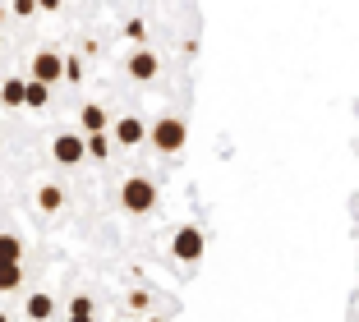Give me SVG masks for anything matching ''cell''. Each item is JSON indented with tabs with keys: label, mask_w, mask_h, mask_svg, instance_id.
I'll list each match as a JSON object with an SVG mask.
<instances>
[{
	"label": "cell",
	"mask_w": 359,
	"mask_h": 322,
	"mask_svg": "<svg viewBox=\"0 0 359 322\" xmlns=\"http://www.w3.org/2000/svg\"><path fill=\"white\" fill-rule=\"evenodd\" d=\"M125 37H129V42H148V23H143V19H129L125 23Z\"/></svg>",
	"instance_id": "obj_16"
},
{
	"label": "cell",
	"mask_w": 359,
	"mask_h": 322,
	"mask_svg": "<svg viewBox=\"0 0 359 322\" xmlns=\"http://www.w3.org/2000/svg\"><path fill=\"white\" fill-rule=\"evenodd\" d=\"M65 79H69V83L83 79V60H79V55H65Z\"/></svg>",
	"instance_id": "obj_17"
},
{
	"label": "cell",
	"mask_w": 359,
	"mask_h": 322,
	"mask_svg": "<svg viewBox=\"0 0 359 322\" xmlns=\"http://www.w3.org/2000/svg\"><path fill=\"white\" fill-rule=\"evenodd\" d=\"M10 10L19 14V19H32V14H37V0H10Z\"/></svg>",
	"instance_id": "obj_18"
},
{
	"label": "cell",
	"mask_w": 359,
	"mask_h": 322,
	"mask_svg": "<svg viewBox=\"0 0 359 322\" xmlns=\"http://www.w3.org/2000/svg\"><path fill=\"white\" fill-rule=\"evenodd\" d=\"M37 10H46V14H51V10H60V0H37Z\"/></svg>",
	"instance_id": "obj_21"
},
{
	"label": "cell",
	"mask_w": 359,
	"mask_h": 322,
	"mask_svg": "<svg viewBox=\"0 0 359 322\" xmlns=\"http://www.w3.org/2000/svg\"><path fill=\"white\" fill-rule=\"evenodd\" d=\"M79 125H83V134H106V129H111V115H106V106L88 102L83 111H79Z\"/></svg>",
	"instance_id": "obj_8"
},
{
	"label": "cell",
	"mask_w": 359,
	"mask_h": 322,
	"mask_svg": "<svg viewBox=\"0 0 359 322\" xmlns=\"http://www.w3.org/2000/svg\"><path fill=\"white\" fill-rule=\"evenodd\" d=\"M148 304H152L148 290H134V295H129V309H134V313H148Z\"/></svg>",
	"instance_id": "obj_19"
},
{
	"label": "cell",
	"mask_w": 359,
	"mask_h": 322,
	"mask_svg": "<svg viewBox=\"0 0 359 322\" xmlns=\"http://www.w3.org/2000/svg\"><path fill=\"white\" fill-rule=\"evenodd\" d=\"M143 322H161V318H143Z\"/></svg>",
	"instance_id": "obj_24"
},
{
	"label": "cell",
	"mask_w": 359,
	"mask_h": 322,
	"mask_svg": "<svg viewBox=\"0 0 359 322\" xmlns=\"http://www.w3.org/2000/svg\"><path fill=\"white\" fill-rule=\"evenodd\" d=\"M148 143L157 147V152H180V147L189 143V129H184V120H180V115H161L157 125L148 129Z\"/></svg>",
	"instance_id": "obj_2"
},
{
	"label": "cell",
	"mask_w": 359,
	"mask_h": 322,
	"mask_svg": "<svg viewBox=\"0 0 359 322\" xmlns=\"http://www.w3.org/2000/svg\"><path fill=\"white\" fill-rule=\"evenodd\" d=\"M170 253H175L180 262H198L203 258V230L198 226H180L175 239H170Z\"/></svg>",
	"instance_id": "obj_3"
},
{
	"label": "cell",
	"mask_w": 359,
	"mask_h": 322,
	"mask_svg": "<svg viewBox=\"0 0 359 322\" xmlns=\"http://www.w3.org/2000/svg\"><path fill=\"white\" fill-rule=\"evenodd\" d=\"M23 286V262H0V295H10Z\"/></svg>",
	"instance_id": "obj_12"
},
{
	"label": "cell",
	"mask_w": 359,
	"mask_h": 322,
	"mask_svg": "<svg viewBox=\"0 0 359 322\" xmlns=\"http://www.w3.org/2000/svg\"><path fill=\"white\" fill-rule=\"evenodd\" d=\"M0 102L10 106V111H23V79H5L0 83Z\"/></svg>",
	"instance_id": "obj_15"
},
{
	"label": "cell",
	"mask_w": 359,
	"mask_h": 322,
	"mask_svg": "<svg viewBox=\"0 0 359 322\" xmlns=\"http://www.w3.org/2000/svg\"><path fill=\"white\" fill-rule=\"evenodd\" d=\"M143 138H148V125H143L138 115H120L116 125H111V143L116 147H138Z\"/></svg>",
	"instance_id": "obj_5"
},
{
	"label": "cell",
	"mask_w": 359,
	"mask_h": 322,
	"mask_svg": "<svg viewBox=\"0 0 359 322\" xmlns=\"http://www.w3.org/2000/svg\"><path fill=\"white\" fill-rule=\"evenodd\" d=\"M0 262H23V239L0 230Z\"/></svg>",
	"instance_id": "obj_13"
},
{
	"label": "cell",
	"mask_w": 359,
	"mask_h": 322,
	"mask_svg": "<svg viewBox=\"0 0 359 322\" xmlns=\"http://www.w3.org/2000/svg\"><path fill=\"white\" fill-rule=\"evenodd\" d=\"M111 134H83V152L88 156H97V161H106V156H111Z\"/></svg>",
	"instance_id": "obj_14"
},
{
	"label": "cell",
	"mask_w": 359,
	"mask_h": 322,
	"mask_svg": "<svg viewBox=\"0 0 359 322\" xmlns=\"http://www.w3.org/2000/svg\"><path fill=\"white\" fill-rule=\"evenodd\" d=\"M125 69H129V79H138V83H148V79H157L161 60H157L152 51H134V55H129V65H125Z\"/></svg>",
	"instance_id": "obj_7"
},
{
	"label": "cell",
	"mask_w": 359,
	"mask_h": 322,
	"mask_svg": "<svg viewBox=\"0 0 359 322\" xmlns=\"http://www.w3.org/2000/svg\"><path fill=\"white\" fill-rule=\"evenodd\" d=\"M69 313H93V300H88V295H74V300H69Z\"/></svg>",
	"instance_id": "obj_20"
},
{
	"label": "cell",
	"mask_w": 359,
	"mask_h": 322,
	"mask_svg": "<svg viewBox=\"0 0 359 322\" xmlns=\"http://www.w3.org/2000/svg\"><path fill=\"white\" fill-rule=\"evenodd\" d=\"M32 79H37V83H60L65 79V55L60 51H37L32 55Z\"/></svg>",
	"instance_id": "obj_4"
},
{
	"label": "cell",
	"mask_w": 359,
	"mask_h": 322,
	"mask_svg": "<svg viewBox=\"0 0 359 322\" xmlns=\"http://www.w3.org/2000/svg\"><path fill=\"white\" fill-rule=\"evenodd\" d=\"M37 208H42V212H60L65 208V189L60 185H42V189H37Z\"/></svg>",
	"instance_id": "obj_11"
},
{
	"label": "cell",
	"mask_w": 359,
	"mask_h": 322,
	"mask_svg": "<svg viewBox=\"0 0 359 322\" xmlns=\"http://www.w3.org/2000/svg\"><path fill=\"white\" fill-rule=\"evenodd\" d=\"M51 156L60 161V166H79L83 161V134H55V143H51Z\"/></svg>",
	"instance_id": "obj_6"
},
{
	"label": "cell",
	"mask_w": 359,
	"mask_h": 322,
	"mask_svg": "<svg viewBox=\"0 0 359 322\" xmlns=\"http://www.w3.org/2000/svg\"><path fill=\"white\" fill-rule=\"evenodd\" d=\"M5 14H10V10H5V5H0V23H5Z\"/></svg>",
	"instance_id": "obj_23"
},
{
	"label": "cell",
	"mask_w": 359,
	"mask_h": 322,
	"mask_svg": "<svg viewBox=\"0 0 359 322\" xmlns=\"http://www.w3.org/2000/svg\"><path fill=\"white\" fill-rule=\"evenodd\" d=\"M120 208L134 212V217H148V212L157 208V185H152V180H143V175L125 180V185H120Z\"/></svg>",
	"instance_id": "obj_1"
},
{
	"label": "cell",
	"mask_w": 359,
	"mask_h": 322,
	"mask_svg": "<svg viewBox=\"0 0 359 322\" xmlns=\"http://www.w3.org/2000/svg\"><path fill=\"white\" fill-rule=\"evenodd\" d=\"M23 313H28L32 322H46L55 313V300L51 295H28V300H23Z\"/></svg>",
	"instance_id": "obj_10"
},
{
	"label": "cell",
	"mask_w": 359,
	"mask_h": 322,
	"mask_svg": "<svg viewBox=\"0 0 359 322\" xmlns=\"http://www.w3.org/2000/svg\"><path fill=\"white\" fill-rule=\"evenodd\" d=\"M0 322H10V318H5V313H0Z\"/></svg>",
	"instance_id": "obj_25"
},
{
	"label": "cell",
	"mask_w": 359,
	"mask_h": 322,
	"mask_svg": "<svg viewBox=\"0 0 359 322\" xmlns=\"http://www.w3.org/2000/svg\"><path fill=\"white\" fill-rule=\"evenodd\" d=\"M51 106V88L37 79H23V111H46Z\"/></svg>",
	"instance_id": "obj_9"
},
{
	"label": "cell",
	"mask_w": 359,
	"mask_h": 322,
	"mask_svg": "<svg viewBox=\"0 0 359 322\" xmlns=\"http://www.w3.org/2000/svg\"><path fill=\"white\" fill-rule=\"evenodd\" d=\"M134 322H143V318H134Z\"/></svg>",
	"instance_id": "obj_26"
},
{
	"label": "cell",
	"mask_w": 359,
	"mask_h": 322,
	"mask_svg": "<svg viewBox=\"0 0 359 322\" xmlns=\"http://www.w3.org/2000/svg\"><path fill=\"white\" fill-rule=\"evenodd\" d=\"M69 322H93V313H69Z\"/></svg>",
	"instance_id": "obj_22"
}]
</instances>
